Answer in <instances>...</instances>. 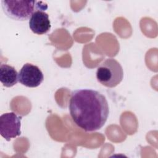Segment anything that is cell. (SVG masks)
Here are the masks:
<instances>
[{
    "label": "cell",
    "instance_id": "3957f363",
    "mask_svg": "<svg viewBox=\"0 0 158 158\" xmlns=\"http://www.w3.org/2000/svg\"><path fill=\"white\" fill-rule=\"evenodd\" d=\"M96 75L101 85L108 88H114L122 81L123 70L117 60L107 58L98 66Z\"/></svg>",
    "mask_w": 158,
    "mask_h": 158
},
{
    "label": "cell",
    "instance_id": "7a4b0ae2",
    "mask_svg": "<svg viewBox=\"0 0 158 158\" xmlns=\"http://www.w3.org/2000/svg\"><path fill=\"white\" fill-rule=\"evenodd\" d=\"M1 4L4 14L16 21L29 20L36 11H45L48 8L45 2L38 1L3 0Z\"/></svg>",
    "mask_w": 158,
    "mask_h": 158
},
{
    "label": "cell",
    "instance_id": "8992f818",
    "mask_svg": "<svg viewBox=\"0 0 158 158\" xmlns=\"http://www.w3.org/2000/svg\"><path fill=\"white\" fill-rule=\"evenodd\" d=\"M29 27L35 34L44 35L48 33L51 28L49 15L43 10H37L29 19Z\"/></svg>",
    "mask_w": 158,
    "mask_h": 158
},
{
    "label": "cell",
    "instance_id": "52a82bcc",
    "mask_svg": "<svg viewBox=\"0 0 158 158\" xmlns=\"http://www.w3.org/2000/svg\"><path fill=\"white\" fill-rule=\"evenodd\" d=\"M0 81L6 87H12L19 81V73L11 65L2 64L0 66Z\"/></svg>",
    "mask_w": 158,
    "mask_h": 158
},
{
    "label": "cell",
    "instance_id": "5b68a950",
    "mask_svg": "<svg viewBox=\"0 0 158 158\" xmlns=\"http://www.w3.org/2000/svg\"><path fill=\"white\" fill-rule=\"evenodd\" d=\"M43 80V73L36 65L27 63L19 71V81L27 87L36 88L40 86Z\"/></svg>",
    "mask_w": 158,
    "mask_h": 158
},
{
    "label": "cell",
    "instance_id": "6da1fadb",
    "mask_svg": "<svg viewBox=\"0 0 158 158\" xmlns=\"http://www.w3.org/2000/svg\"><path fill=\"white\" fill-rule=\"evenodd\" d=\"M74 123L86 131L101 129L106 123L109 107L106 98L92 89H78L72 92L69 102Z\"/></svg>",
    "mask_w": 158,
    "mask_h": 158
},
{
    "label": "cell",
    "instance_id": "277c9868",
    "mask_svg": "<svg viewBox=\"0 0 158 158\" xmlns=\"http://www.w3.org/2000/svg\"><path fill=\"white\" fill-rule=\"evenodd\" d=\"M21 117L15 113L7 112L0 117V134L7 141L20 135Z\"/></svg>",
    "mask_w": 158,
    "mask_h": 158
}]
</instances>
